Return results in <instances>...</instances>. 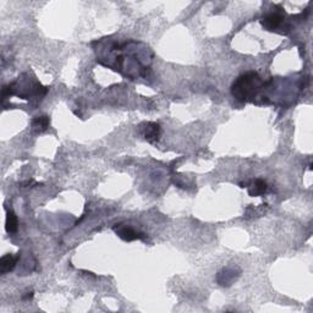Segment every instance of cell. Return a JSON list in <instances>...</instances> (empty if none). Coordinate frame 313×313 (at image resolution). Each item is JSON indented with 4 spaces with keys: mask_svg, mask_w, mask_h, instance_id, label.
<instances>
[{
    "mask_svg": "<svg viewBox=\"0 0 313 313\" xmlns=\"http://www.w3.org/2000/svg\"><path fill=\"white\" fill-rule=\"evenodd\" d=\"M264 86V82L257 72L248 71L235 80L231 86V94L240 102H254Z\"/></svg>",
    "mask_w": 313,
    "mask_h": 313,
    "instance_id": "obj_1",
    "label": "cell"
},
{
    "mask_svg": "<svg viewBox=\"0 0 313 313\" xmlns=\"http://www.w3.org/2000/svg\"><path fill=\"white\" fill-rule=\"evenodd\" d=\"M113 230L115 231L117 236L122 239L124 241H135V240H144L146 235L141 231H137L132 226L126 224H115L113 226Z\"/></svg>",
    "mask_w": 313,
    "mask_h": 313,
    "instance_id": "obj_2",
    "label": "cell"
},
{
    "mask_svg": "<svg viewBox=\"0 0 313 313\" xmlns=\"http://www.w3.org/2000/svg\"><path fill=\"white\" fill-rule=\"evenodd\" d=\"M139 131H141L142 136L144 137L147 142L149 143H155L159 141L161 137V125L156 122H143L139 126Z\"/></svg>",
    "mask_w": 313,
    "mask_h": 313,
    "instance_id": "obj_3",
    "label": "cell"
},
{
    "mask_svg": "<svg viewBox=\"0 0 313 313\" xmlns=\"http://www.w3.org/2000/svg\"><path fill=\"white\" fill-rule=\"evenodd\" d=\"M283 11H274V13H269L261 20V25L263 26L264 30L267 31H275L276 29L281 26L284 21Z\"/></svg>",
    "mask_w": 313,
    "mask_h": 313,
    "instance_id": "obj_4",
    "label": "cell"
},
{
    "mask_svg": "<svg viewBox=\"0 0 313 313\" xmlns=\"http://www.w3.org/2000/svg\"><path fill=\"white\" fill-rule=\"evenodd\" d=\"M240 275V269L234 267H228L224 268L223 270H220L217 275V283L222 286H230L231 284L239 278Z\"/></svg>",
    "mask_w": 313,
    "mask_h": 313,
    "instance_id": "obj_5",
    "label": "cell"
},
{
    "mask_svg": "<svg viewBox=\"0 0 313 313\" xmlns=\"http://www.w3.org/2000/svg\"><path fill=\"white\" fill-rule=\"evenodd\" d=\"M20 259V253L18 256H14V254H5V256L2 257L0 259V273L3 275L5 274L13 272L15 269L16 264H18V261Z\"/></svg>",
    "mask_w": 313,
    "mask_h": 313,
    "instance_id": "obj_6",
    "label": "cell"
},
{
    "mask_svg": "<svg viewBox=\"0 0 313 313\" xmlns=\"http://www.w3.org/2000/svg\"><path fill=\"white\" fill-rule=\"evenodd\" d=\"M267 190V183L264 180H262V179H257V180L252 181V184L248 186V195L252 196V197H258V196L265 194Z\"/></svg>",
    "mask_w": 313,
    "mask_h": 313,
    "instance_id": "obj_7",
    "label": "cell"
},
{
    "mask_svg": "<svg viewBox=\"0 0 313 313\" xmlns=\"http://www.w3.org/2000/svg\"><path fill=\"white\" fill-rule=\"evenodd\" d=\"M19 228V220L18 215L15 214L14 211H9L7 213V222H5V229L9 234H15Z\"/></svg>",
    "mask_w": 313,
    "mask_h": 313,
    "instance_id": "obj_8",
    "label": "cell"
},
{
    "mask_svg": "<svg viewBox=\"0 0 313 313\" xmlns=\"http://www.w3.org/2000/svg\"><path fill=\"white\" fill-rule=\"evenodd\" d=\"M49 124H50V119L46 115L37 116L32 120V127L35 128L36 131H38V132H43V131H46L47 128L49 127Z\"/></svg>",
    "mask_w": 313,
    "mask_h": 313,
    "instance_id": "obj_9",
    "label": "cell"
},
{
    "mask_svg": "<svg viewBox=\"0 0 313 313\" xmlns=\"http://www.w3.org/2000/svg\"><path fill=\"white\" fill-rule=\"evenodd\" d=\"M32 297H33V292L31 291V292H27V295L24 296V297H22V298H24V300H31V298H32Z\"/></svg>",
    "mask_w": 313,
    "mask_h": 313,
    "instance_id": "obj_10",
    "label": "cell"
}]
</instances>
